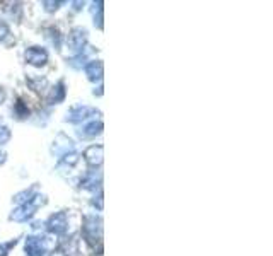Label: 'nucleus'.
Listing matches in <instances>:
<instances>
[]
</instances>
